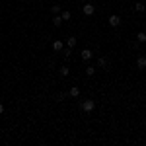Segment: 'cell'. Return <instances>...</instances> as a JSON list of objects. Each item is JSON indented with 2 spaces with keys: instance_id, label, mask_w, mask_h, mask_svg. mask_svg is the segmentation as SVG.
Listing matches in <instances>:
<instances>
[{
  "instance_id": "1",
  "label": "cell",
  "mask_w": 146,
  "mask_h": 146,
  "mask_svg": "<svg viewBox=\"0 0 146 146\" xmlns=\"http://www.w3.org/2000/svg\"><path fill=\"white\" fill-rule=\"evenodd\" d=\"M80 107H82L84 113H92L94 109H96V101L94 100H84L82 103H80Z\"/></svg>"
},
{
  "instance_id": "2",
  "label": "cell",
  "mask_w": 146,
  "mask_h": 146,
  "mask_svg": "<svg viewBox=\"0 0 146 146\" xmlns=\"http://www.w3.org/2000/svg\"><path fill=\"white\" fill-rule=\"evenodd\" d=\"M107 22H109L111 27H119V25H121V18H119L117 14H113V16H109V20H107Z\"/></svg>"
},
{
  "instance_id": "3",
  "label": "cell",
  "mask_w": 146,
  "mask_h": 146,
  "mask_svg": "<svg viewBox=\"0 0 146 146\" xmlns=\"http://www.w3.org/2000/svg\"><path fill=\"white\" fill-rule=\"evenodd\" d=\"M136 68H138V70H144L146 68V56L144 55H140L136 58Z\"/></svg>"
},
{
  "instance_id": "4",
  "label": "cell",
  "mask_w": 146,
  "mask_h": 146,
  "mask_svg": "<svg viewBox=\"0 0 146 146\" xmlns=\"http://www.w3.org/2000/svg\"><path fill=\"white\" fill-rule=\"evenodd\" d=\"M94 12H96L94 4H84V14L86 16H94Z\"/></svg>"
},
{
  "instance_id": "5",
  "label": "cell",
  "mask_w": 146,
  "mask_h": 146,
  "mask_svg": "<svg viewBox=\"0 0 146 146\" xmlns=\"http://www.w3.org/2000/svg\"><path fill=\"white\" fill-rule=\"evenodd\" d=\"M80 55H82V60H90V58H92V51H90V49H84Z\"/></svg>"
},
{
  "instance_id": "6",
  "label": "cell",
  "mask_w": 146,
  "mask_h": 146,
  "mask_svg": "<svg viewBox=\"0 0 146 146\" xmlns=\"http://www.w3.org/2000/svg\"><path fill=\"white\" fill-rule=\"evenodd\" d=\"M76 43H78V41H76V37H68V39H66L68 49H74V47H76Z\"/></svg>"
},
{
  "instance_id": "7",
  "label": "cell",
  "mask_w": 146,
  "mask_h": 146,
  "mask_svg": "<svg viewBox=\"0 0 146 146\" xmlns=\"http://www.w3.org/2000/svg\"><path fill=\"white\" fill-rule=\"evenodd\" d=\"M68 96H70V98H78V96H80V88H76V86H74V88H70Z\"/></svg>"
},
{
  "instance_id": "8",
  "label": "cell",
  "mask_w": 146,
  "mask_h": 146,
  "mask_svg": "<svg viewBox=\"0 0 146 146\" xmlns=\"http://www.w3.org/2000/svg\"><path fill=\"white\" fill-rule=\"evenodd\" d=\"M136 41H138V43H146V33L144 31H138V33H136Z\"/></svg>"
},
{
  "instance_id": "9",
  "label": "cell",
  "mask_w": 146,
  "mask_h": 146,
  "mask_svg": "<svg viewBox=\"0 0 146 146\" xmlns=\"http://www.w3.org/2000/svg\"><path fill=\"white\" fill-rule=\"evenodd\" d=\"M53 51H62V41H53Z\"/></svg>"
},
{
  "instance_id": "10",
  "label": "cell",
  "mask_w": 146,
  "mask_h": 146,
  "mask_svg": "<svg viewBox=\"0 0 146 146\" xmlns=\"http://www.w3.org/2000/svg\"><path fill=\"white\" fill-rule=\"evenodd\" d=\"M135 10H136V12H146V4H142V2H136V4H135Z\"/></svg>"
},
{
  "instance_id": "11",
  "label": "cell",
  "mask_w": 146,
  "mask_h": 146,
  "mask_svg": "<svg viewBox=\"0 0 146 146\" xmlns=\"http://www.w3.org/2000/svg\"><path fill=\"white\" fill-rule=\"evenodd\" d=\"M64 22V20H62V18H60V16H58V14H56L55 18H53V25H56V27H58V25H60V23Z\"/></svg>"
},
{
  "instance_id": "12",
  "label": "cell",
  "mask_w": 146,
  "mask_h": 146,
  "mask_svg": "<svg viewBox=\"0 0 146 146\" xmlns=\"http://www.w3.org/2000/svg\"><path fill=\"white\" fill-rule=\"evenodd\" d=\"M98 66L105 68V66H107V58H103V56H100V58H98Z\"/></svg>"
},
{
  "instance_id": "13",
  "label": "cell",
  "mask_w": 146,
  "mask_h": 146,
  "mask_svg": "<svg viewBox=\"0 0 146 146\" xmlns=\"http://www.w3.org/2000/svg\"><path fill=\"white\" fill-rule=\"evenodd\" d=\"M70 74V68L68 66H60V76H68Z\"/></svg>"
},
{
  "instance_id": "14",
  "label": "cell",
  "mask_w": 146,
  "mask_h": 146,
  "mask_svg": "<svg viewBox=\"0 0 146 146\" xmlns=\"http://www.w3.org/2000/svg\"><path fill=\"white\" fill-rule=\"evenodd\" d=\"M86 74L88 76H94L96 74V66H86Z\"/></svg>"
},
{
  "instance_id": "15",
  "label": "cell",
  "mask_w": 146,
  "mask_h": 146,
  "mask_svg": "<svg viewBox=\"0 0 146 146\" xmlns=\"http://www.w3.org/2000/svg\"><path fill=\"white\" fill-rule=\"evenodd\" d=\"M60 18H62V20H66V22H68V20H70V12H68V10L60 12Z\"/></svg>"
},
{
  "instance_id": "16",
  "label": "cell",
  "mask_w": 146,
  "mask_h": 146,
  "mask_svg": "<svg viewBox=\"0 0 146 146\" xmlns=\"http://www.w3.org/2000/svg\"><path fill=\"white\" fill-rule=\"evenodd\" d=\"M51 12H53V14H58V12H60V6H58V4H55V6H53V8H51Z\"/></svg>"
},
{
  "instance_id": "17",
  "label": "cell",
  "mask_w": 146,
  "mask_h": 146,
  "mask_svg": "<svg viewBox=\"0 0 146 146\" xmlns=\"http://www.w3.org/2000/svg\"><path fill=\"white\" fill-rule=\"evenodd\" d=\"M2 113H4V105L0 103V115H2Z\"/></svg>"
}]
</instances>
